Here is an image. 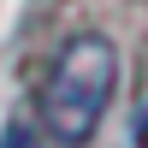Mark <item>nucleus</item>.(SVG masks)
<instances>
[{
	"label": "nucleus",
	"mask_w": 148,
	"mask_h": 148,
	"mask_svg": "<svg viewBox=\"0 0 148 148\" xmlns=\"http://www.w3.org/2000/svg\"><path fill=\"white\" fill-rule=\"evenodd\" d=\"M6 148H36V142H30V136H24V130H18V136H12V142H6Z\"/></svg>",
	"instance_id": "3"
},
{
	"label": "nucleus",
	"mask_w": 148,
	"mask_h": 148,
	"mask_svg": "<svg viewBox=\"0 0 148 148\" xmlns=\"http://www.w3.org/2000/svg\"><path fill=\"white\" fill-rule=\"evenodd\" d=\"M136 148H148V107H142V119H136Z\"/></svg>",
	"instance_id": "2"
},
{
	"label": "nucleus",
	"mask_w": 148,
	"mask_h": 148,
	"mask_svg": "<svg viewBox=\"0 0 148 148\" xmlns=\"http://www.w3.org/2000/svg\"><path fill=\"white\" fill-rule=\"evenodd\" d=\"M113 89H119V47L107 36H95V30L71 36L53 53V65L42 77V95H36L42 130L59 148H83L101 130L107 107H113Z\"/></svg>",
	"instance_id": "1"
}]
</instances>
